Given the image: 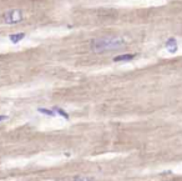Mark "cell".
Here are the masks:
<instances>
[{"instance_id":"6da1fadb","label":"cell","mask_w":182,"mask_h":181,"mask_svg":"<svg viewBox=\"0 0 182 181\" xmlns=\"http://www.w3.org/2000/svg\"><path fill=\"white\" fill-rule=\"evenodd\" d=\"M91 50L94 53H105L111 50H119L126 45L123 38L120 36H106V38H97L91 40Z\"/></svg>"},{"instance_id":"7a4b0ae2","label":"cell","mask_w":182,"mask_h":181,"mask_svg":"<svg viewBox=\"0 0 182 181\" xmlns=\"http://www.w3.org/2000/svg\"><path fill=\"white\" fill-rule=\"evenodd\" d=\"M23 11L20 9H11L4 13L3 15V20L5 24H18L23 20Z\"/></svg>"},{"instance_id":"3957f363","label":"cell","mask_w":182,"mask_h":181,"mask_svg":"<svg viewBox=\"0 0 182 181\" xmlns=\"http://www.w3.org/2000/svg\"><path fill=\"white\" fill-rule=\"evenodd\" d=\"M165 46H166V49L170 51V53H176L177 51V41H176V39H173V38H170L166 44H165Z\"/></svg>"},{"instance_id":"277c9868","label":"cell","mask_w":182,"mask_h":181,"mask_svg":"<svg viewBox=\"0 0 182 181\" xmlns=\"http://www.w3.org/2000/svg\"><path fill=\"white\" fill-rule=\"evenodd\" d=\"M135 57V55L132 54H122V55H117L114 57V61L115 63H120V61H130Z\"/></svg>"},{"instance_id":"5b68a950","label":"cell","mask_w":182,"mask_h":181,"mask_svg":"<svg viewBox=\"0 0 182 181\" xmlns=\"http://www.w3.org/2000/svg\"><path fill=\"white\" fill-rule=\"evenodd\" d=\"M24 38H25V34H24V32H19V34H11V35L9 36L10 41H11V43H14V44L21 41V40H23Z\"/></svg>"},{"instance_id":"8992f818","label":"cell","mask_w":182,"mask_h":181,"mask_svg":"<svg viewBox=\"0 0 182 181\" xmlns=\"http://www.w3.org/2000/svg\"><path fill=\"white\" fill-rule=\"evenodd\" d=\"M38 111L41 112V114H44V115H47V116H54V115H55L54 110H47V109H44V108H39Z\"/></svg>"},{"instance_id":"52a82bcc","label":"cell","mask_w":182,"mask_h":181,"mask_svg":"<svg viewBox=\"0 0 182 181\" xmlns=\"http://www.w3.org/2000/svg\"><path fill=\"white\" fill-rule=\"evenodd\" d=\"M53 110H54L55 112H57L59 115H61V116H64L65 119H69V114L66 112L65 110H62V109H60V108H54Z\"/></svg>"},{"instance_id":"ba28073f","label":"cell","mask_w":182,"mask_h":181,"mask_svg":"<svg viewBox=\"0 0 182 181\" xmlns=\"http://www.w3.org/2000/svg\"><path fill=\"white\" fill-rule=\"evenodd\" d=\"M74 181H93V180L89 179V177H76Z\"/></svg>"},{"instance_id":"9c48e42d","label":"cell","mask_w":182,"mask_h":181,"mask_svg":"<svg viewBox=\"0 0 182 181\" xmlns=\"http://www.w3.org/2000/svg\"><path fill=\"white\" fill-rule=\"evenodd\" d=\"M6 119H8L6 115H0V121H4V120H6Z\"/></svg>"}]
</instances>
